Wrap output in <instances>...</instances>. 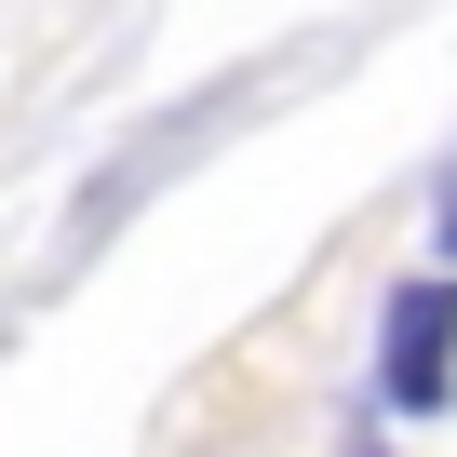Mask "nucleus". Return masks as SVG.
Segmentation results:
<instances>
[{"label":"nucleus","instance_id":"1","mask_svg":"<svg viewBox=\"0 0 457 457\" xmlns=\"http://www.w3.org/2000/svg\"><path fill=\"white\" fill-rule=\"evenodd\" d=\"M377 390H390L403 417H444V403H457V283H403V296H390V363H377Z\"/></svg>","mask_w":457,"mask_h":457},{"label":"nucleus","instance_id":"2","mask_svg":"<svg viewBox=\"0 0 457 457\" xmlns=\"http://www.w3.org/2000/svg\"><path fill=\"white\" fill-rule=\"evenodd\" d=\"M430 243L457 256V162H444V188H430Z\"/></svg>","mask_w":457,"mask_h":457}]
</instances>
